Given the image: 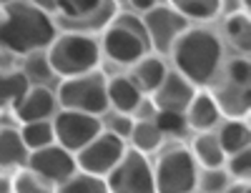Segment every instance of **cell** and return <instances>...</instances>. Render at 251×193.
I'll return each instance as SVG.
<instances>
[{
  "mask_svg": "<svg viewBox=\"0 0 251 193\" xmlns=\"http://www.w3.org/2000/svg\"><path fill=\"white\" fill-rule=\"evenodd\" d=\"M58 28L46 8L30 0H10L0 5V50L23 58L35 50H46Z\"/></svg>",
  "mask_w": 251,
  "mask_h": 193,
  "instance_id": "1",
  "label": "cell"
},
{
  "mask_svg": "<svg viewBox=\"0 0 251 193\" xmlns=\"http://www.w3.org/2000/svg\"><path fill=\"white\" fill-rule=\"evenodd\" d=\"M176 73L183 75L196 88L214 85L224 68V43L208 28L188 25L169 50Z\"/></svg>",
  "mask_w": 251,
  "mask_h": 193,
  "instance_id": "2",
  "label": "cell"
},
{
  "mask_svg": "<svg viewBox=\"0 0 251 193\" xmlns=\"http://www.w3.org/2000/svg\"><path fill=\"white\" fill-rule=\"evenodd\" d=\"M46 55L55 78H73V75L98 71L103 60L98 38L80 30L55 35L53 43L46 48Z\"/></svg>",
  "mask_w": 251,
  "mask_h": 193,
  "instance_id": "3",
  "label": "cell"
},
{
  "mask_svg": "<svg viewBox=\"0 0 251 193\" xmlns=\"http://www.w3.org/2000/svg\"><path fill=\"white\" fill-rule=\"evenodd\" d=\"M55 100L60 108L68 111H83L91 116H106L108 113V96H106V75L100 71H91L83 75L63 78Z\"/></svg>",
  "mask_w": 251,
  "mask_h": 193,
  "instance_id": "4",
  "label": "cell"
},
{
  "mask_svg": "<svg viewBox=\"0 0 251 193\" xmlns=\"http://www.w3.org/2000/svg\"><path fill=\"white\" fill-rule=\"evenodd\" d=\"M199 166L186 145H171L153 163L156 193H196Z\"/></svg>",
  "mask_w": 251,
  "mask_h": 193,
  "instance_id": "5",
  "label": "cell"
},
{
  "mask_svg": "<svg viewBox=\"0 0 251 193\" xmlns=\"http://www.w3.org/2000/svg\"><path fill=\"white\" fill-rule=\"evenodd\" d=\"M108 193H156L153 163L133 148H126L121 161L106 173Z\"/></svg>",
  "mask_w": 251,
  "mask_h": 193,
  "instance_id": "6",
  "label": "cell"
},
{
  "mask_svg": "<svg viewBox=\"0 0 251 193\" xmlns=\"http://www.w3.org/2000/svg\"><path fill=\"white\" fill-rule=\"evenodd\" d=\"M50 123H53L55 143L63 145L71 153L80 151L88 141H93L103 131V118L100 116H91V113H83V111H68V108L55 111Z\"/></svg>",
  "mask_w": 251,
  "mask_h": 193,
  "instance_id": "7",
  "label": "cell"
},
{
  "mask_svg": "<svg viewBox=\"0 0 251 193\" xmlns=\"http://www.w3.org/2000/svg\"><path fill=\"white\" fill-rule=\"evenodd\" d=\"M126 153V141L113 136L111 131H103L88 141L86 145L80 148V151H75V166L78 170H86V173H93V176H103L106 178L108 170L121 161V156Z\"/></svg>",
  "mask_w": 251,
  "mask_h": 193,
  "instance_id": "8",
  "label": "cell"
},
{
  "mask_svg": "<svg viewBox=\"0 0 251 193\" xmlns=\"http://www.w3.org/2000/svg\"><path fill=\"white\" fill-rule=\"evenodd\" d=\"M143 28H146V35H149V46L156 50V55H166L171 50V46L176 43V38L191 25L188 20L176 13L171 5H156L151 8L149 13H143Z\"/></svg>",
  "mask_w": 251,
  "mask_h": 193,
  "instance_id": "9",
  "label": "cell"
},
{
  "mask_svg": "<svg viewBox=\"0 0 251 193\" xmlns=\"http://www.w3.org/2000/svg\"><path fill=\"white\" fill-rule=\"evenodd\" d=\"M100 53L106 55L111 63L116 66H123V68H131L136 60H141L146 53L151 50L149 40L143 35L123 28L118 23H111L106 30L100 33Z\"/></svg>",
  "mask_w": 251,
  "mask_h": 193,
  "instance_id": "10",
  "label": "cell"
},
{
  "mask_svg": "<svg viewBox=\"0 0 251 193\" xmlns=\"http://www.w3.org/2000/svg\"><path fill=\"white\" fill-rule=\"evenodd\" d=\"M25 168H30L40 181H46L53 188L78 170L75 156L71 151H66L63 145H58V143H48L43 148L30 151L28 161H25Z\"/></svg>",
  "mask_w": 251,
  "mask_h": 193,
  "instance_id": "11",
  "label": "cell"
},
{
  "mask_svg": "<svg viewBox=\"0 0 251 193\" xmlns=\"http://www.w3.org/2000/svg\"><path fill=\"white\" fill-rule=\"evenodd\" d=\"M58 111L55 93L48 85H30L25 96L13 105V116L20 123H33V121H50Z\"/></svg>",
  "mask_w": 251,
  "mask_h": 193,
  "instance_id": "12",
  "label": "cell"
},
{
  "mask_svg": "<svg viewBox=\"0 0 251 193\" xmlns=\"http://www.w3.org/2000/svg\"><path fill=\"white\" fill-rule=\"evenodd\" d=\"M196 93V85H191L183 75H178L176 71L174 73H166V78L161 80V85L149 96L156 105V111H176V113H183L188 108Z\"/></svg>",
  "mask_w": 251,
  "mask_h": 193,
  "instance_id": "13",
  "label": "cell"
},
{
  "mask_svg": "<svg viewBox=\"0 0 251 193\" xmlns=\"http://www.w3.org/2000/svg\"><path fill=\"white\" fill-rule=\"evenodd\" d=\"M186 116V125L196 133H203V131H214V128L221 123V111L216 105V98L211 96L208 88H196L188 108L183 111Z\"/></svg>",
  "mask_w": 251,
  "mask_h": 193,
  "instance_id": "14",
  "label": "cell"
},
{
  "mask_svg": "<svg viewBox=\"0 0 251 193\" xmlns=\"http://www.w3.org/2000/svg\"><path fill=\"white\" fill-rule=\"evenodd\" d=\"M216 98V105L221 116L226 118H249V85H234V83H221L216 88H208Z\"/></svg>",
  "mask_w": 251,
  "mask_h": 193,
  "instance_id": "15",
  "label": "cell"
},
{
  "mask_svg": "<svg viewBox=\"0 0 251 193\" xmlns=\"http://www.w3.org/2000/svg\"><path fill=\"white\" fill-rule=\"evenodd\" d=\"M106 96H108V108H113L116 113H126V116H131L143 98L138 85L128 75L106 78Z\"/></svg>",
  "mask_w": 251,
  "mask_h": 193,
  "instance_id": "16",
  "label": "cell"
},
{
  "mask_svg": "<svg viewBox=\"0 0 251 193\" xmlns=\"http://www.w3.org/2000/svg\"><path fill=\"white\" fill-rule=\"evenodd\" d=\"M166 73H169V68H166V63H163V58L161 55H151V53H146L141 60H136L133 66H131V80L138 85V91L143 93V96H151L158 85H161V80L166 78Z\"/></svg>",
  "mask_w": 251,
  "mask_h": 193,
  "instance_id": "17",
  "label": "cell"
},
{
  "mask_svg": "<svg viewBox=\"0 0 251 193\" xmlns=\"http://www.w3.org/2000/svg\"><path fill=\"white\" fill-rule=\"evenodd\" d=\"M28 148L20 138L18 128H0V170H18L28 161Z\"/></svg>",
  "mask_w": 251,
  "mask_h": 193,
  "instance_id": "18",
  "label": "cell"
},
{
  "mask_svg": "<svg viewBox=\"0 0 251 193\" xmlns=\"http://www.w3.org/2000/svg\"><path fill=\"white\" fill-rule=\"evenodd\" d=\"M188 151H191V156H194L199 168H221L224 161H226V153H224V148H221V143H219L214 131L196 133Z\"/></svg>",
  "mask_w": 251,
  "mask_h": 193,
  "instance_id": "19",
  "label": "cell"
},
{
  "mask_svg": "<svg viewBox=\"0 0 251 193\" xmlns=\"http://www.w3.org/2000/svg\"><path fill=\"white\" fill-rule=\"evenodd\" d=\"M214 133L224 148V153H236L241 148L249 145L251 141V128H249V118H226L224 123H219L214 128Z\"/></svg>",
  "mask_w": 251,
  "mask_h": 193,
  "instance_id": "20",
  "label": "cell"
},
{
  "mask_svg": "<svg viewBox=\"0 0 251 193\" xmlns=\"http://www.w3.org/2000/svg\"><path fill=\"white\" fill-rule=\"evenodd\" d=\"M28 88L30 80L23 75V71H0V111H13V105L25 96Z\"/></svg>",
  "mask_w": 251,
  "mask_h": 193,
  "instance_id": "21",
  "label": "cell"
},
{
  "mask_svg": "<svg viewBox=\"0 0 251 193\" xmlns=\"http://www.w3.org/2000/svg\"><path fill=\"white\" fill-rule=\"evenodd\" d=\"M224 33H226V40L231 43L241 55H249V50H251V20H249V13L226 15Z\"/></svg>",
  "mask_w": 251,
  "mask_h": 193,
  "instance_id": "22",
  "label": "cell"
},
{
  "mask_svg": "<svg viewBox=\"0 0 251 193\" xmlns=\"http://www.w3.org/2000/svg\"><path fill=\"white\" fill-rule=\"evenodd\" d=\"M133 151L149 156L153 151H158L161 143H163V133L158 131V125L153 121H133V131L128 136Z\"/></svg>",
  "mask_w": 251,
  "mask_h": 193,
  "instance_id": "23",
  "label": "cell"
},
{
  "mask_svg": "<svg viewBox=\"0 0 251 193\" xmlns=\"http://www.w3.org/2000/svg\"><path fill=\"white\" fill-rule=\"evenodd\" d=\"M118 13H121V3H118V0H100L88 18L78 20V28H80V33H91V35L93 33H103L116 20Z\"/></svg>",
  "mask_w": 251,
  "mask_h": 193,
  "instance_id": "24",
  "label": "cell"
},
{
  "mask_svg": "<svg viewBox=\"0 0 251 193\" xmlns=\"http://www.w3.org/2000/svg\"><path fill=\"white\" fill-rule=\"evenodd\" d=\"M169 5L176 13H181L188 23H191V20L206 23V20H214L219 15L221 0H169Z\"/></svg>",
  "mask_w": 251,
  "mask_h": 193,
  "instance_id": "25",
  "label": "cell"
},
{
  "mask_svg": "<svg viewBox=\"0 0 251 193\" xmlns=\"http://www.w3.org/2000/svg\"><path fill=\"white\" fill-rule=\"evenodd\" d=\"M53 193H108V186H106V178L103 176L75 170L73 176H68L63 183H58L53 188Z\"/></svg>",
  "mask_w": 251,
  "mask_h": 193,
  "instance_id": "26",
  "label": "cell"
},
{
  "mask_svg": "<svg viewBox=\"0 0 251 193\" xmlns=\"http://www.w3.org/2000/svg\"><path fill=\"white\" fill-rule=\"evenodd\" d=\"M20 138H23L28 151H35V148H43L48 143H55L53 136V123L50 121H33V123H20L18 128Z\"/></svg>",
  "mask_w": 251,
  "mask_h": 193,
  "instance_id": "27",
  "label": "cell"
},
{
  "mask_svg": "<svg viewBox=\"0 0 251 193\" xmlns=\"http://www.w3.org/2000/svg\"><path fill=\"white\" fill-rule=\"evenodd\" d=\"M20 71H23V75L30 80V85H46L50 78H55L46 50H35V53L23 55V68Z\"/></svg>",
  "mask_w": 251,
  "mask_h": 193,
  "instance_id": "28",
  "label": "cell"
},
{
  "mask_svg": "<svg viewBox=\"0 0 251 193\" xmlns=\"http://www.w3.org/2000/svg\"><path fill=\"white\" fill-rule=\"evenodd\" d=\"M231 183L226 168H199V181H196V191L201 193H224L226 186Z\"/></svg>",
  "mask_w": 251,
  "mask_h": 193,
  "instance_id": "29",
  "label": "cell"
},
{
  "mask_svg": "<svg viewBox=\"0 0 251 193\" xmlns=\"http://www.w3.org/2000/svg\"><path fill=\"white\" fill-rule=\"evenodd\" d=\"M224 168L231 181H249L251 178V145L241 148L236 153H228L224 161Z\"/></svg>",
  "mask_w": 251,
  "mask_h": 193,
  "instance_id": "30",
  "label": "cell"
},
{
  "mask_svg": "<svg viewBox=\"0 0 251 193\" xmlns=\"http://www.w3.org/2000/svg\"><path fill=\"white\" fill-rule=\"evenodd\" d=\"M13 178V193H53V186H48L46 181H40L30 168H18Z\"/></svg>",
  "mask_w": 251,
  "mask_h": 193,
  "instance_id": "31",
  "label": "cell"
},
{
  "mask_svg": "<svg viewBox=\"0 0 251 193\" xmlns=\"http://www.w3.org/2000/svg\"><path fill=\"white\" fill-rule=\"evenodd\" d=\"M100 0H53V10H58L63 18H68L71 23H78V20L88 18Z\"/></svg>",
  "mask_w": 251,
  "mask_h": 193,
  "instance_id": "32",
  "label": "cell"
},
{
  "mask_svg": "<svg viewBox=\"0 0 251 193\" xmlns=\"http://www.w3.org/2000/svg\"><path fill=\"white\" fill-rule=\"evenodd\" d=\"M153 123L158 125V131L163 133V138H178L186 133V116L176 113V111H156Z\"/></svg>",
  "mask_w": 251,
  "mask_h": 193,
  "instance_id": "33",
  "label": "cell"
},
{
  "mask_svg": "<svg viewBox=\"0 0 251 193\" xmlns=\"http://www.w3.org/2000/svg\"><path fill=\"white\" fill-rule=\"evenodd\" d=\"M226 80L234 83V85H249V80H251L249 55H239V58L226 63Z\"/></svg>",
  "mask_w": 251,
  "mask_h": 193,
  "instance_id": "34",
  "label": "cell"
},
{
  "mask_svg": "<svg viewBox=\"0 0 251 193\" xmlns=\"http://www.w3.org/2000/svg\"><path fill=\"white\" fill-rule=\"evenodd\" d=\"M106 128V125H103ZM106 131H111L113 136H118V138H123V141H128V136H131V131H133V116H126V113H113L111 118H108V128Z\"/></svg>",
  "mask_w": 251,
  "mask_h": 193,
  "instance_id": "35",
  "label": "cell"
},
{
  "mask_svg": "<svg viewBox=\"0 0 251 193\" xmlns=\"http://www.w3.org/2000/svg\"><path fill=\"white\" fill-rule=\"evenodd\" d=\"M131 116H133V121H153V116H156V105H153V100L143 96L141 103L136 105V111H133Z\"/></svg>",
  "mask_w": 251,
  "mask_h": 193,
  "instance_id": "36",
  "label": "cell"
},
{
  "mask_svg": "<svg viewBox=\"0 0 251 193\" xmlns=\"http://www.w3.org/2000/svg\"><path fill=\"white\" fill-rule=\"evenodd\" d=\"M126 3L131 5V10H133V13L143 15V13H149L151 8H156V5H158V0H126Z\"/></svg>",
  "mask_w": 251,
  "mask_h": 193,
  "instance_id": "37",
  "label": "cell"
},
{
  "mask_svg": "<svg viewBox=\"0 0 251 193\" xmlns=\"http://www.w3.org/2000/svg\"><path fill=\"white\" fill-rule=\"evenodd\" d=\"M224 193H251V188H249V181H231Z\"/></svg>",
  "mask_w": 251,
  "mask_h": 193,
  "instance_id": "38",
  "label": "cell"
},
{
  "mask_svg": "<svg viewBox=\"0 0 251 193\" xmlns=\"http://www.w3.org/2000/svg\"><path fill=\"white\" fill-rule=\"evenodd\" d=\"M10 68H15V55L0 50V71H10Z\"/></svg>",
  "mask_w": 251,
  "mask_h": 193,
  "instance_id": "39",
  "label": "cell"
},
{
  "mask_svg": "<svg viewBox=\"0 0 251 193\" xmlns=\"http://www.w3.org/2000/svg\"><path fill=\"white\" fill-rule=\"evenodd\" d=\"M0 193H13V178L5 170H0Z\"/></svg>",
  "mask_w": 251,
  "mask_h": 193,
  "instance_id": "40",
  "label": "cell"
},
{
  "mask_svg": "<svg viewBox=\"0 0 251 193\" xmlns=\"http://www.w3.org/2000/svg\"><path fill=\"white\" fill-rule=\"evenodd\" d=\"M30 3H35V5H40V8H46V10L53 8V0H30Z\"/></svg>",
  "mask_w": 251,
  "mask_h": 193,
  "instance_id": "41",
  "label": "cell"
},
{
  "mask_svg": "<svg viewBox=\"0 0 251 193\" xmlns=\"http://www.w3.org/2000/svg\"><path fill=\"white\" fill-rule=\"evenodd\" d=\"M5 3H10V0H0V5H5Z\"/></svg>",
  "mask_w": 251,
  "mask_h": 193,
  "instance_id": "42",
  "label": "cell"
},
{
  "mask_svg": "<svg viewBox=\"0 0 251 193\" xmlns=\"http://www.w3.org/2000/svg\"><path fill=\"white\" fill-rule=\"evenodd\" d=\"M118 3H126V0H118Z\"/></svg>",
  "mask_w": 251,
  "mask_h": 193,
  "instance_id": "43",
  "label": "cell"
}]
</instances>
